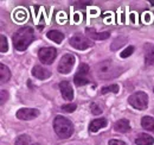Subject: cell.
Wrapping results in <instances>:
<instances>
[{"label":"cell","mask_w":154,"mask_h":145,"mask_svg":"<svg viewBox=\"0 0 154 145\" xmlns=\"http://www.w3.org/2000/svg\"><path fill=\"white\" fill-rule=\"evenodd\" d=\"M35 39V31L30 26L19 29L13 35V45L18 51H25Z\"/></svg>","instance_id":"cell-1"},{"label":"cell","mask_w":154,"mask_h":145,"mask_svg":"<svg viewBox=\"0 0 154 145\" xmlns=\"http://www.w3.org/2000/svg\"><path fill=\"white\" fill-rule=\"evenodd\" d=\"M121 70L122 69L119 66H116L112 60L102 61L95 66V72H96L97 77L103 79V80H109V79L116 77L117 75L121 74Z\"/></svg>","instance_id":"cell-2"},{"label":"cell","mask_w":154,"mask_h":145,"mask_svg":"<svg viewBox=\"0 0 154 145\" xmlns=\"http://www.w3.org/2000/svg\"><path fill=\"white\" fill-rule=\"evenodd\" d=\"M54 128H55V132L59 138L62 139H66V138H70L74 133V125L72 123L62 117V115H57L54 120Z\"/></svg>","instance_id":"cell-3"},{"label":"cell","mask_w":154,"mask_h":145,"mask_svg":"<svg viewBox=\"0 0 154 145\" xmlns=\"http://www.w3.org/2000/svg\"><path fill=\"white\" fill-rule=\"evenodd\" d=\"M128 102L134 108L139 109V111H143L148 106V95L143 92H136L128 98Z\"/></svg>","instance_id":"cell-4"},{"label":"cell","mask_w":154,"mask_h":145,"mask_svg":"<svg viewBox=\"0 0 154 145\" xmlns=\"http://www.w3.org/2000/svg\"><path fill=\"white\" fill-rule=\"evenodd\" d=\"M89 74H90L89 66L85 64V63L81 64L79 68H78V72H77V74L74 77L75 85L78 86V87H81V86H85V85L90 83V75Z\"/></svg>","instance_id":"cell-5"},{"label":"cell","mask_w":154,"mask_h":145,"mask_svg":"<svg viewBox=\"0 0 154 145\" xmlns=\"http://www.w3.org/2000/svg\"><path fill=\"white\" fill-rule=\"evenodd\" d=\"M75 62H76V58L72 54L64 55L58 63V72L60 74H69L72 70Z\"/></svg>","instance_id":"cell-6"},{"label":"cell","mask_w":154,"mask_h":145,"mask_svg":"<svg viewBox=\"0 0 154 145\" xmlns=\"http://www.w3.org/2000/svg\"><path fill=\"white\" fill-rule=\"evenodd\" d=\"M69 43L71 47H74L75 49H78V50H85V49H89L90 47H93V43L83 35L72 36L70 38Z\"/></svg>","instance_id":"cell-7"},{"label":"cell","mask_w":154,"mask_h":145,"mask_svg":"<svg viewBox=\"0 0 154 145\" xmlns=\"http://www.w3.org/2000/svg\"><path fill=\"white\" fill-rule=\"evenodd\" d=\"M56 56H57V50L55 48H51V47L42 48L38 53L39 60L45 64H51L55 61Z\"/></svg>","instance_id":"cell-8"},{"label":"cell","mask_w":154,"mask_h":145,"mask_svg":"<svg viewBox=\"0 0 154 145\" xmlns=\"http://www.w3.org/2000/svg\"><path fill=\"white\" fill-rule=\"evenodd\" d=\"M39 115L37 108H20L17 112V118L20 120H32Z\"/></svg>","instance_id":"cell-9"},{"label":"cell","mask_w":154,"mask_h":145,"mask_svg":"<svg viewBox=\"0 0 154 145\" xmlns=\"http://www.w3.org/2000/svg\"><path fill=\"white\" fill-rule=\"evenodd\" d=\"M59 88H60V93L63 95V98L65 100H72L74 99V91H72V87L71 85L68 82V81H62L59 83Z\"/></svg>","instance_id":"cell-10"},{"label":"cell","mask_w":154,"mask_h":145,"mask_svg":"<svg viewBox=\"0 0 154 145\" xmlns=\"http://www.w3.org/2000/svg\"><path fill=\"white\" fill-rule=\"evenodd\" d=\"M145 51V63L146 66H153L154 64V45L152 43H146L143 45Z\"/></svg>","instance_id":"cell-11"},{"label":"cell","mask_w":154,"mask_h":145,"mask_svg":"<svg viewBox=\"0 0 154 145\" xmlns=\"http://www.w3.org/2000/svg\"><path fill=\"white\" fill-rule=\"evenodd\" d=\"M85 32H87V35L90 37V38H93V39H96V40H104V39H107V38H109L110 36V32H108V31H104V32H97L95 29H90V27H87L85 29Z\"/></svg>","instance_id":"cell-12"},{"label":"cell","mask_w":154,"mask_h":145,"mask_svg":"<svg viewBox=\"0 0 154 145\" xmlns=\"http://www.w3.org/2000/svg\"><path fill=\"white\" fill-rule=\"evenodd\" d=\"M32 75H33L35 77L39 79V80H45V79H49V77L51 76V72H49L48 69L40 67V66H36V67H33V69H32Z\"/></svg>","instance_id":"cell-13"},{"label":"cell","mask_w":154,"mask_h":145,"mask_svg":"<svg viewBox=\"0 0 154 145\" xmlns=\"http://www.w3.org/2000/svg\"><path fill=\"white\" fill-rule=\"evenodd\" d=\"M114 128L116 132H121V133H126L131 130V124L128 119H120L114 124Z\"/></svg>","instance_id":"cell-14"},{"label":"cell","mask_w":154,"mask_h":145,"mask_svg":"<svg viewBox=\"0 0 154 145\" xmlns=\"http://www.w3.org/2000/svg\"><path fill=\"white\" fill-rule=\"evenodd\" d=\"M135 144L136 145H153L154 138L152 136L147 134V133H140L136 139H135Z\"/></svg>","instance_id":"cell-15"},{"label":"cell","mask_w":154,"mask_h":145,"mask_svg":"<svg viewBox=\"0 0 154 145\" xmlns=\"http://www.w3.org/2000/svg\"><path fill=\"white\" fill-rule=\"evenodd\" d=\"M107 126V119L106 118H98V119H94L90 125H89V131L90 132H97L100 128Z\"/></svg>","instance_id":"cell-16"},{"label":"cell","mask_w":154,"mask_h":145,"mask_svg":"<svg viewBox=\"0 0 154 145\" xmlns=\"http://www.w3.org/2000/svg\"><path fill=\"white\" fill-rule=\"evenodd\" d=\"M46 36H48L49 39L54 40L55 43H58V44H60L63 42V39H64V35L60 31H58V30H50L46 34Z\"/></svg>","instance_id":"cell-17"},{"label":"cell","mask_w":154,"mask_h":145,"mask_svg":"<svg viewBox=\"0 0 154 145\" xmlns=\"http://www.w3.org/2000/svg\"><path fill=\"white\" fill-rule=\"evenodd\" d=\"M16 145H39L38 143L33 142L32 138L27 134H21L16 139Z\"/></svg>","instance_id":"cell-18"},{"label":"cell","mask_w":154,"mask_h":145,"mask_svg":"<svg viewBox=\"0 0 154 145\" xmlns=\"http://www.w3.org/2000/svg\"><path fill=\"white\" fill-rule=\"evenodd\" d=\"M141 125H142V127L145 130H148L151 132H154V118L148 117V115L143 117L141 119Z\"/></svg>","instance_id":"cell-19"},{"label":"cell","mask_w":154,"mask_h":145,"mask_svg":"<svg viewBox=\"0 0 154 145\" xmlns=\"http://www.w3.org/2000/svg\"><path fill=\"white\" fill-rule=\"evenodd\" d=\"M11 77V72L8 69V67H6L5 64H0V80L1 82H7Z\"/></svg>","instance_id":"cell-20"},{"label":"cell","mask_w":154,"mask_h":145,"mask_svg":"<svg viewBox=\"0 0 154 145\" xmlns=\"http://www.w3.org/2000/svg\"><path fill=\"white\" fill-rule=\"evenodd\" d=\"M126 43H127V38H126V37H119V38H116L115 40L112 43L110 49H112V50H119V49H120L121 47H123Z\"/></svg>","instance_id":"cell-21"},{"label":"cell","mask_w":154,"mask_h":145,"mask_svg":"<svg viewBox=\"0 0 154 145\" xmlns=\"http://www.w3.org/2000/svg\"><path fill=\"white\" fill-rule=\"evenodd\" d=\"M119 91H120L119 85H110V86L103 87V88L101 89V93H102V94H107V93H109V92H112V93H119Z\"/></svg>","instance_id":"cell-22"},{"label":"cell","mask_w":154,"mask_h":145,"mask_svg":"<svg viewBox=\"0 0 154 145\" xmlns=\"http://www.w3.org/2000/svg\"><path fill=\"white\" fill-rule=\"evenodd\" d=\"M0 51L1 53H6L7 50H8V44H7V39H6V37L4 36V35H1L0 36Z\"/></svg>","instance_id":"cell-23"},{"label":"cell","mask_w":154,"mask_h":145,"mask_svg":"<svg viewBox=\"0 0 154 145\" xmlns=\"http://www.w3.org/2000/svg\"><path fill=\"white\" fill-rule=\"evenodd\" d=\"M134 50H135L134 47H128L127 49H125V50H123V51L120 54V56H121L122 58H127L128 56H131V55L134 53Z\"/></svg>","instance_id":"cell-24"},{"label":"cell","mask_w":154,"mask_h":145,"mask_svg":"<svg viewBox=\"0 0 154 145\" xmlns=\"http://www.w3.org/2000/svg\"><path fill=\"white\" fill-rule=\"evenodd\" d=\"M76 108H77V106L75 104H68V105H63V106H62V109H63L64 112H66V113H72Z\"/></svg>","instance_id":"cell-25"},{"label":"cell","mask_w":154,"mask_h":145,"mask_svg":"<svg viewBox=\"0 0 154 145\" xmlns=\"http://www.w3.org/2000/svg\"><path fill=\"white\" fill-rule=\"evenodd\" d=\"M90 111H91V113H93V114H95V115H98V114H101V113H102L101 107H100L97 104H95V102L90 104Z\"/></svg>","instance_id":"cell-26"},{"label":"cell","mask_w":154,"mask_h":145,"mask_svg":"<svg viewBox=\"0 0 154 145\" xmlns=\"http://www.w3.org/2000/svg\"><path fill=\"white\" fill-rule=\"evenodd\" d=\"M108 145H127L125 142H122V140H117V139H112V140H109V143Z\"/></svg>","instance_id":"cell-27"},{"label":"cell","mask_w":154,"mask_h":145,"mask_svg":"<svg viewBox=\"0 0 154 145\" xmlns=\"http://www.w3.org/2000/svg\"><path fill=\"white\" fill-rule=\"evenodd\" d=\"M7 92L5 91V89H1V105H4L5 104V101L7 100Z\"/></svg>","instance_id":"cell-28"},{"label":"cell","mask_w":154,"mask_h":145,"mask_svg":"<svg viewBox=\"0 0 154 145\" xmlns=\"http://www.w3.org/2000/svg\"><path fill=\"white\" fill-rule=\"evenodd\" d=\"M20 17H21V19H26V12H23V11H19L17 14H16V18L17 19H20Z\"/></svg>","instance_id":"cell-29"},{"label":"cell","mask_w":154,"mask_h":145,"mask_svg":"<svg viewBox=\"0 0 154 145\" xmlns=\"http://www.w3.org/2000/svg\"><path fill=\"white\" fill-rule=\"evenodd\" d=\"M146 16H145V21H149V19H151V17H149V14L148 13H145Z\"/></svg>","instance_id":"cell-30"},{"label":"cell","mask_w":154,"mask_h":145,"mask_svg":"<svg viewBox=\"0 0 154 145\" xmlns=\"http://www.w3.org/2000/svg\"><path fill=\"white\" fill-rule=\"evenodd\" d=\"M149 2H151V5H153L154 6V0H149Z\"/></svg>","instance_id":"cell-31"},{"label":"cell","mask_w":154,"mask_h":145,"mask_svg":"<svg viewBox=\"0 0 154 145\" xmlns=\"http://www.w3.org/2000/svg\"><path fill=\"white\" fill-rule=\"evenodd\" d=\"M153 92H154V89H153Z\"/></svg>","instance_id":"cell-32"}]
</instances>
